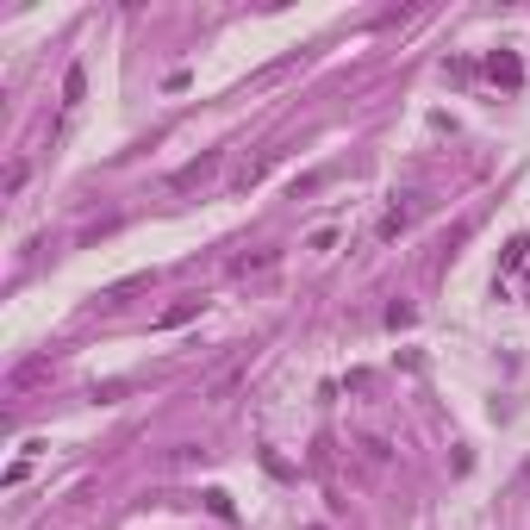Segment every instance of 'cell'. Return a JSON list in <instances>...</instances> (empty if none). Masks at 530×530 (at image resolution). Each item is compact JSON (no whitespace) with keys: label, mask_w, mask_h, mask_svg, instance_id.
<instances>
[{"label":"cell","mask_w":530,"mask_h":530,"mask_svg":"<svg viewBox=\"0 0 530 530\" xmlns=\"http://www.w3.org/2000/svg\"><path fill=\"white\" fill-rule=\"evenodd\" d=\"M218 150H207V157H194V162H181V169H175V175H169V188H175V194H188V188H200V181H212V175H218Z\"/></svg>","instance_id":"cell-1"},{"label":"cell","mask_w":530,"mask_h":530,"mask_svg":"<svg viewBox=\"0 0 530 530\" xmlns=\"http://www.w3.org/2000/svg\"><path fill=\"white\" fill-rule=\"evenodd\" d=\"M487 75H493V82H506V88H518V82H525L518 56H506V51H493V56H487Z\"/></svg>","instance_id":"cell-2"},{"label":"cell","mask_w":530,"mask_h":530,"mask_svg":"<svg viewBox=\"0 0 530 530\" xmlns=\"http://www.w3.org/2000/svg\"><path fill=\"white\" fill-rule=\"evenodd\" d=\"M281 250H256V256H231V275H256V268H275Z\"/></svg>","instance_id":"cell-3"},{"label":"cell","mask_w":530,"mask_h":530,"mask_svg":"<svg viewBox=\"0 0 530 530\" xmlns=\"http://www.w3.org/2000/svg\"><path fill=\"white\" fill-rule=\"evenodd\" d=\"M406 225H412V207H393L387 218H381V237H400Z\"/></svg>","instance_id":"cell-4"},{"label":"cell","mask_w":530,"mask_h":530,"mask_svg":"<svg viewBox=\"0 0 530 530\" xmlns=\"http://www.w3.org/2000/svg\"><path fill=\"white\" fill-rule=\"evenodd\" d=\"M82 88H88V82H82V69H69V75H63V94H69V106L82 101Z\"/></svg>","instance_id":"cell-5"},{"label":"cell","mask_w":530,"mask_h":530,"mask_svg":"<svg viewBox=\"0 0 530 530\" xmlns=\"http://www.w3.org/2000/svg\"><path fill=\"white\" fill-rule=\"evenodd\" d=\"M207 512H212V518H237V512H231V499H225V493H207Z\"/></svg>","instance_id":"cell-6"},{"label":"cell","mask_w":530,"mask_h":530,"mask_svg":"<svg viewBox=\"0 0 530 530\" xmlns=\"http://www.w3.org/2000/svg\"><path fill=\"white\" fill-rule=\"evenodd\" d=\"M313 530H318V525H313Z\"/></svg>","instance_id":"cell-7"}]
</instances>
